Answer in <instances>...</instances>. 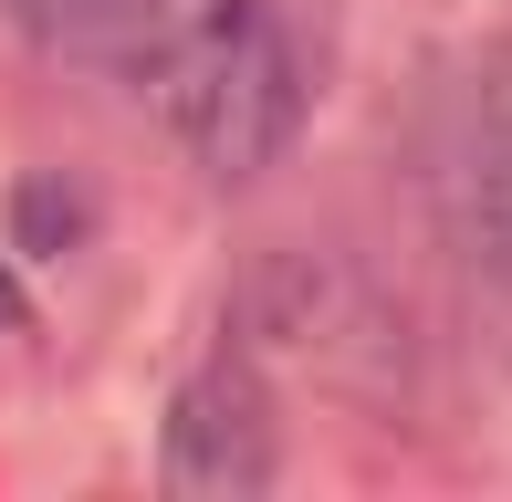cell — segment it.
<instances>
[{"label": "cell", "mask_w": 512, "mask_h": 502, "mask_svg": "<svg viewBox=\"0 0 512 502\" xmlns=\"http://www.w3.org/2000/svg\"><path fill=\"white\" fill-rule=\"evenodd\" d=\"M63 53L105 63L199 178H262L304 126V53L272 0H84Z\"/></svg>", "instance_id": "1"}, {"label": "cell", "mask_w": 512, "mask_h": 502, "mask_svg": "<svg viewBox=\"0 0 512 502\" xmlns=\"http://www.w3.org/2000/svg\"><path fill=\"white\" fill-rule=\"evenodd\" d=\"M439 199H450L460 241L512 283V42L460 74L450 126H439Z\"/></svg>", "instance_id": "2"}, {"label": "cell", "mask_w": 512, "mask_h": 502, "mask_svg": "<svg viewBox=\"0 0 512 502\" xmlns=\"http://www.w3.org/2000/svg\"><path fill=\"white\" fill-rule=\"evenodd\" d=\"M157 471H168V492H199V502L272 492L283 450H272V408H262V387H251L241 367H199V377L168 398Z\"/></svg>", "instance_id": "3"}, {"label": "cell", "mask_w": 512, "mask_h": 502, "mask_svg": "<svg viewBox=\"0 0 512 502\" xmlns=\"http://www.w3.org/2000/svg\"><path fill=\"white\" fill-rule=\"evenodd\" d=\"M0 11H11L32 42H53V53H63V42H74V21H84V0H0Z\"/></svg>", "instance_id": "4"}]
</instances>
